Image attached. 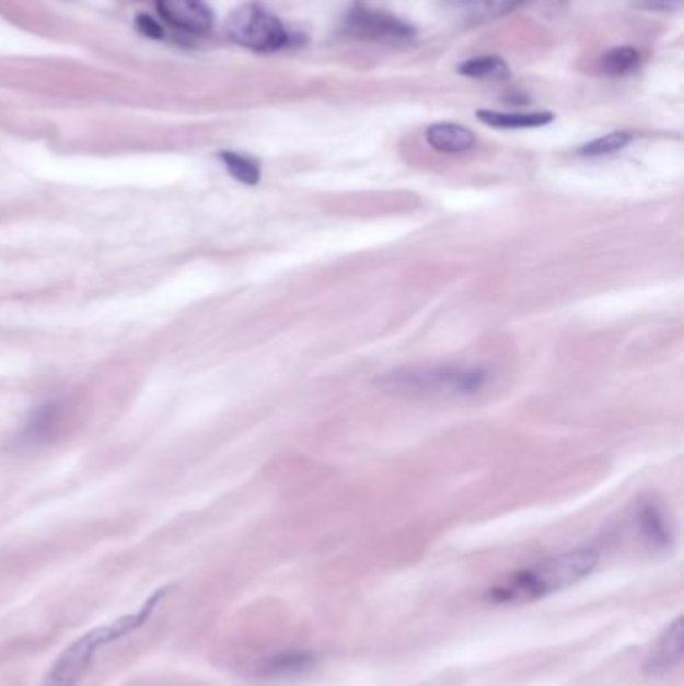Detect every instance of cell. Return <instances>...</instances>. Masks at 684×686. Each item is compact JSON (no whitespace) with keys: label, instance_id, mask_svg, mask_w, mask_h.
<instances>
[{"label":"cell","instance_id":"6da1fadb","mask_svg":"<svg viewBox=\"0 0 684 686\" xmlns=\"http://www.w3.org/2000/svg\"><path fill=\"white\" fill-rule=\"evenodd\" d=\"M599 554L590 548H577L546 558L538 565L522 568L498 582L484 594V598L498 606L529 604L550 596L554 592L570 589L589 578L599 566Z\"/></svg>","mask_w":684,"mask_h":686},{"label":"cell","instance_id":"7a4b0ae2","mask_svg":"<svg viewBox=\"0 0 684 686\" xmlns=\"http://www.w3.org/2000/svg\"><path fill=\"white\" fill-rule=\"evenodd\" d=\"M492 377L482 363H450L428 368H404L385 373L378 382L387 392L411 397H472L480 394Z\"/></svg>","mask_w":684,"mask_h":686},{"label":"cell","instance_id":"3957f363","mask_svg":"<svg viewBox=\"0 0 684 686\" xmlns=\"http://www.w3.org/2000/svg\"><path fill=\"white\" fill-rule=\"evenodd\" d=\"M167 590H156L155 594L144 602L137 613L117 618L115 623L98 626L95 630L86 632L84 637L77 638L71 647L60 654L55 666L48 671L45 686L77 685L81 681V676L89 671V666L95 661V654L98 650L147 625V620L155 613L159 602L167 596Z\"/></svg>","mask_w":684,"mask_h":686},{"label":"cell","instance_id":"277c9868","mask_svg":"<svg viewBox=\"0 0 684 686\" xmlns=\"http://www.w3.org/2000/svg\"><path fill=\"white\" fill-rule=\"evenodd\" d=\"M228 33L241 47L253 50H277L286 47L288 31L277 21L274 14L265 12L255 4H245L231 12L228 21Z\"/></svg>","mask_w":684,"mask_h":686},{"label":"cell","instance_id":"5b68a950","mask_svg":"<svg viewBox=\"0 0 684 686\" xmlns=\"http://www.w3.org/2000/svg\"><path fill=\"white\" fill-rule=\"evenodd\" d=\"M346 33L358 38H368V40L402 43L414 35V28L385 12L356 9L349 12L346 19Z\"/></svg>","mask_w":684,"mask_h":686},{"label":"cell","instance_id":"8992f818","mask_svg":"<svg viewBox=\"0 0 684 686\" xmlns=\"http://www.w3.org/2000/svg\"><path fill=\"white\" fill-rule=\"evenodd\" d=\"M156 9L167 23L187 33L204 35L213 26V14L201 0H156Z\"/></svg>","mask_w":684,"mask_h":686},{"label":"cell","instance_id":"52a82bcc","mask_svg":"<svg viewBox=\"0 0 684 686\" xmlns=\"http://www.w3.org/2000/svg\"><path fill=\"white\" fill-rule=\"evenodd\" d=\"M683 656V618L679 616L662 630L661 637L650 650L645 671L649 674L666 673Z\"/></svg>","mask_w":684,"mask_h":686},{"label":"cell","instance_id":"ba28073f","mask_svg":"<svg viewBox=\"0 0 684 686\" xmlns=\"http://www.w3.org/2000/svg\"><path fill=\"white\" fill-rule=\"evenodd\" d=\"M67 416V404L60 399H48L45 404L36 406L31 418L24 423L23 440L28 444L47 442L62 426Z\"/></svg>","mask_w":684,"mask_h":686},{"label":"cell","instance_id":"9c48e42d","mask_svg":"<svg viewBox=\"0 0 684 686\" xmlns=\"http://www.w3.org/2000/svg\"><path fill=\"white\" fill-rule=\"evenodd\" d=\"M312 666L313 656L310 652L291 650V652H277V654L262 656L253 664L252 673L262 678H288V676L308 673Z\"/></svg>","mask_w":684,"mask_h":686},{"label":"cell","instance_id":"30bf717a","mask_svg":"<svg viewBox=\"0 0 684 686\" xmlns=\"http://www.w3.org/2000/svg\"><path fill=\"white\" fill-rule=\"evenodd\" d=\"M426 141L438 153L445 155H456L464 153L476 144V135L466 129L464 125L456 123H436L428 132H426Z\"/></svg>","mask_w":684,"mask_h":686},{"label":"cell","instance_id":"8fae6325","mask_svg":"<svg viewBox=\"0 0 684 686\" xmlns=\"http://www.w3.org/2000/svg\"><path fill=\"white\" fill-rule=\"evenodd\" d=\"M478 119L496 129H534L553 123L554 115L548 111L538 113H500V111H478Z\"/></svg>","mask_w":684,"mask_h":686},{"label":"cell","instance_id":"7c38bea8","mask_svg":"<svg viewBox=\"0 0 684 686\" xmlns=\"http://www.w3.org/2000/svg\"><path fill=\"white\" fill-rule=\"evenodd\" d=\"M640 532L654 548H669L671 546V528L666 524V518L654 504H645L638 512Z\"/></svg>","mask_w":684,"mask_h":686},{"label":"cell","instance_id":"4fadbf2b","mask_svg":"<svg viewBox=\"0 0 684 686\" xmlns=\"http://www.w3.org/2000/svg\"><path fill=\"white\" fill-rule=\"evenodd\" d=\"M219 159L229 171L233 179L240 181L243 185H257L262 179V167L253 156L241 155L233 151H223Z\"/></svg>","mask_w":684,"mask_h":686},{"label":"cell","instance_id":"5bb4252c","mask_svg":"<svg viewBox=\"0 0 684 686\" xmlns=\"http://www.w3.org/2000/svg\"><path fill=\"white\" fill-rule=\"evenodd\" d=\"M457 71L466 74L469 79H482V81H500L510 74V69L500 57H478L469 59L460 65Z\"/></svg>","mask_w":684,"mask_h":686},{"label":"cell","instance_id":"9a60e30c","mask_svg":"<svg viewBox=\"0 0 684 686\" xmlns=\"http://www.w3.org/2000/svg\"><path fill=\"white\" fill-rule=\"evenodd\" d=\"M638 60H640V57H638V53L635 48H613V50H608V53L602 57L601 69L602 72H606V74L621 77V74H626V72L635 71L638 67Z\"/></svg>","mask_w":684,"mask_h":686},{"label":"cell","instance_id":"2e32d148","mask_svg":"<svg viewBox=\"0 0 684 686\" xmlns=\"http://www.w3.org/2000/svg\"><path fill=\"white\" fill-rule=\"evenodd\" d=\"M628 143H630V135L628 132H611V135H604V137H599V139H594L590 143L582 144L580 147V155H611V153L625 149Z\"/></svg>","mask_w":684,"mask_h":686},{"label":"cell","instance_id":"e0dca14e","mask_svg":"<svg viewBox=\"0 0 684 686\" xmlns=\"http://www.w3.org/2000/svg\"><path fill=\"white\" fill-rule=\"evenodd\" d=\"M137 26H139V31L147 36H153V38H161L163 36V31H161V26L151 19V16H139V21H137Z\"/></svg>","mask_w":684,"mask_h":686}]
</instances>
